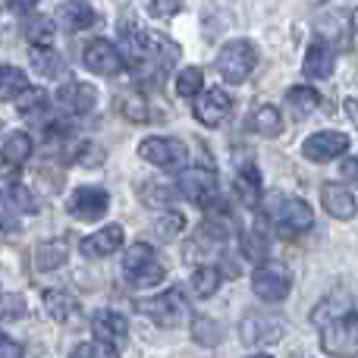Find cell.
Here are the masks:
<instances>
[{"mask_svg": "<svg viewBox=\"0 0 358 358\" xmlns=\"http://www.w3.org/2000/svg\"><path fill=\"white\" fill-rule=\"evenodd\" d=\"M92 330L98 340L117 343L120 346V340L129 334V321H126V315H120V311H113V308H101L92 315Z\"/></svg>", "mask_w": 358, "mask_h": 358, "instance_id": "d6986e66", "label": "cell"}, {"mask_svg": "<svg viewBox=\"0 0 358 358\" xmlns=\"http://www.w3.org/2000/svg\"><path fill=\"white\" fill-rule=\"evenodd\" d=\"M57 22L66 31H82L98 22V13H94V6L85 3V0H63V3L57 6Z\"/></svg>", "mask_w": 358, "mask_h": 358, "instance_id": "e0dca14e", "label": "cell"}, {"mask_svg": "<svg viewBox=\"0 0 358 358\" xmlns=\"http://www.w3.org/2000/svg\"><path fill=\"white\" fill-rule=\"evenodd\" d=\"M236 195L242 198L245 208H258L264 201V182H261V173L252 161L242 164L239 173H236Z\"/></svg>", "mask_w": 358, "mask_h": 358, "instance_id": "ffe728a7", "label": "cell"}, {"mask_svg": "<svg viewBox=\"0 0 358 358\" xmlns=\"http://www.w3.org/2000/svg\"><path fill=\"white\" fill-rule=\"evenodd\" d=\"M176 192L189 201L201 204L204 210H210L220 201V189H217V173L210 167H192L176 179Z\"/></svg>", "mask_w": 358, "mask_h": 358, "instance_id": "8992f818", "label": "cell"}, {"mask_svg": "<svg viewBox=\"0 0 358 358\" xmlns=\"http://www.w3.org/2000/svg\"><path fill=\"white\" fill-rule=\"evenodd\" d=\"M54 35H57V25H54V19H48V16H35L25 22V38H29L31 48H50Z\"/></svg>", "mask_w": 358, "mask_h": 358, "instance_id": "f546056e", "label": "cell"}, {"mask_svg": "<svg viewBox=\"0 0 358 358\" xmlns=\"http://www.w3.org/2000/svg\"><path fill=\"white\" fill-rule=\"evenodd\" d=\"M69 214L76 217V220H85V223H94L101 220V217L107 214V208H110V195H107L101 185H79V189L69 195Z\"/></svg>", "mask_w": 358, "mask_h": 358, "instance_id": "9c48e42d", "label": "cell"}, {"mask_svg": "<svg viewBox=\"0 0 358 358\" xmlns=\"http://www.w3.org/2000/svg\"><path fill=\"white\" fill-rule=\"evenodd\" d=\"M321 201H324V210L336 220H352L355 217V195L349 189L336 182H324L321 185Z\"/></svg>", "mask_w": 358, "mask_h": 358, "instance_id": "ac0fdd59", "label": "cell"}, {"mask_svg": "<svg viewBox=\"0 0 358 358\" xmlns=\"http://www.w3.org/2000/svg\"><path fill=\"white\" fill-rule=\"evenodd\" d=\"M343 107H346L349 120H352V123L358 126V101H355V98H346V104H343Z\"/></svg>", "mask_w": 358, "mask_h": 358, "instance_id": "f6af8a7d", "label": "cell"}, {"mask_svg": "<svg viewBox=\"0 0 358 358\" xmlns=\"http://www.w3.org/2000/svg\"><path fill=\"white\" fill-rule=\"evenodd\" d=\"M85 66L92 69L94 76H117L123 69V57H120V48H113L107 38H94L85 48Z\"/></svg>", "mask_w": 358, "mask_h": 358, "instance_id": "4fadbf2b", "label": "cell"}, {"mask_svg": "<svg viewBox=\"0 0 358 358\" xmlns=\"http://www.w3.org/2000/svg\"><path fill=\"white\" fill-rule=\"evenodd\" d=\"M349 151V136L336 129H324V132H315V136L305 138L302 145V155L308 157L311 164H327V161H336L340 155Z\"/></svg>", "mask_w": 358, "mask_h": 358, "instance_id": "8fae6325", "label": "cell"}, {"mask_svg": "<svg viewBox=\"0 0 358 358\" xmlns=\"http://www.w3.org/2000/svg\"><path fill=\"white\" fill-rule=\"evenodd\" d=\"M6 3H10V10H16V13H29L38 6V0H6Z\"/></svg>", "mask_w": 358, "mask_h": 358, "instance_id": "ee69618b", "label": "cell"}, {"mask_svg": "<svg viewBox=\"0 0 358 358\" xmlns=\"http://www.w3.org/2000/svg\"><path fill=\"white\" fill-rule=\"evenodd\" d=\"M76 161H79L82 167H101V161H104V151H101L98 145H82V148L76 151Z\"/></svg>", "mask_w": 358, "mask_h": 358, "instance_id": "f35d334b", "label": "cell"}, {"mask_svg": "<svg viewBox=\"0 0 358 358\" xmlns=\"http://www.w3.org/2000/svg\"><path fill=\"white\" fill-rule=\"evenodd\" d=\"M117 352H120L117 343L98 340V336H94L92 343H82V346H76V349H73V355H76V358H113Z\"/></svg>", "mask_w": 358, "mask_h": 358, "instance_id": "e575fe53", "label": "cell"}, {"mask_svg": "<svg viewBox=\"0 0 358 358\" xmlns=\"http://www.w3.org/2000/svg\"><path fill=\"white\" fill-rule=\"evenodd\" d=\"M192 110H195V120L201 126H220L223 120L229 117V110H233V98H229L223 88H210V92H204L201 98L195 101Z\"/></svg>", "mask_w": 358, "mask_h": 358, "instance_id": "7c38bea8", "label": "cell"}, {"mask_svg": "<svg viewBox=\"0 0 358 358\" xmlns=\"http://www.w3.org/2000/svg\"><path fill=\"white\" fill-rule=\"evenodd\" d=\"M0 198L10 208L22 210V214H35L38 210V198L29 192V185H22L19 179H0Z\"/></svg>", "mask_w": 358, "mask_h": 358, "instance_id": "cb8c5ba5", "label": "cell"}, {"mask_svg": "<svg viewBox=\"0 0 358 358\" xmlns=\"http://www.w3.org/2000/svg\"><path fill=\"white\" fill-rule=\"evenodd\" d=\"M267 248H271V239H267L261 229H252V233L245 236V242H242V252H245L252 261L267 258Z\"/></svg>", "mask_w": 358, "mask_h": 358, "instance_id": "74e56055", "label": "cell"}, {"mask_svg": "<svg viewBox=\"0 0 358 358\" xmlns=\"http://www.w3.org/2000/svg\"><path fill=\"white\" fill-rule=\"evenodd\" d=\"M252 129L264 138H277L283 132V117H280V110L273 104H261L252 117Z\"/></svg>", "mask_w": 358, "mask_h": 358, "instance_id": "83f0119b", "label": "cell"}, {"mask_svg": "<svg viewBox=\"0 0 358 358\" xmlns=\"http://www.w3.org/2000/svg\"><path fill=\"white\" fill-rule=\"evenodd\" d=\"M182 6V0H151V16L155 19H164V16H173V13Z\"/></svg>", "mask_w": 358, "mask_h": 358, "instance_id": "ab89813d", "label": "cell"}, {"mask_svg": "<svg viewBox=\"0 0 358 358\" xmlns=\"http://www.w3.org/2000/svg\"><path fill=\"white\" fill-rule=\"evenodd\" d=\"M138 195H142V201L148 204V208H167V204L173 201L179 192L170 189V185H164V182H155V179H148V182H142Z\"/></svg>", "mask_w": 358, "mask_h": 358, "instance_id": "4dcf8cb0", "label": "cell"}, {"mask_svg": "<svg viewBox=\"0 0 358 358\" xmlns=\"http://www.w3.org/2000/svg\"><path fill=\"white\" fill-rule=\"evenodd\" d=\"M123 273L132 286H157L167 277V271H164V264L157 261L155 248H151L148 242H136V245L126 248Z\"/></svg>", "mask_w": 358, "mask_h": 358, "instance_id": "5b68a950", "label": "cell"}, {"mask_svg": "<svg viewBox=\"0 0 358 358\" xmlns=\"http://www.w3.org/2000/svg\"><path fill=\"white\" fill-rule=\"evenodd\" d=\"M19 355H22V346L0 334V358H19Z\"/></svg>", "mask_w": 358, "mask_h": 358, "instance_id": "b9f144b4", "label": "cell"}, {"mask_svg": "<svg viewBox=\"0 0 358 358\" xmlns=\"http://www.w3.org/2000/svg\"><path fill=\"white\" fill-rule=\"evenodd\" d=\"M223 330H220V324L217 321H210V317H204V315H198V317H192V336H195L201 346H217V343L223 340Z\"/></svg>", "mask_w": 358, "mask_h": 358, "instance_id": "d6a6232c", "label": "cell"}, {"mask_svg": "<svg viewBox=\"0 0 358 358\" xmlns=\"http://www.w3.org/2000/svg\"><path fill=\"white\" fill-rule=\"evenodd\" d=\"M22 88H29V79H25L22 69L0 66V101H13Z\"/></svg>", "mask_w": 358, "mask_h": 358, "instance_id": "1f68e13d", "label": "cell"}, {"mask_svg": "<svg viewBox=\"0 0 358 358\" xmlns=\"http://www.w3.org/2000/svg\"><path fill=\"white\" fill-rule=\"evenodd\" d=\"M138 157L161 170H179L189 161V148L179 138H164V136H151L138 145Z\"/></svg>", "mask_w": 358, "mask_h": 358, "instance_id": "52a82bcc", "label": "cell"}, {"mask_svg": "<svg viewBox=\"0 0 358 358\" xmlns=\"http://www.w3.org/2000/svg\"><path fill=\"white\" fill-rule=\"evenodd\" d=\"M123 239H126L123 227H120V223H110V227H104V229H98V233L82 239V255H85V258H107V255H113L120 245H123Z\"/></svg>", "mask_w": 358, "mask_h": 358, "instance_id": "9a60e30c", "label": "cell"}, {"mask_svg": "<svg viewBox=\"0 0 358 358\" xmlns=\"http://www.w3.org/2000/svg\"><path fill=\"white\" fill-rule=\"evenodd\" d=\"M227 227L223 223H214V220H204L201 227L195 229V236H192V242L185 245V258L192 261H210L217 252H220L223 245H227Z\"/></svg>", "mask_w": 358, "mask_h": 358, "instance_id": "30bf717a", "label": "cell"}, {"mask_svg": "<svg viewBox=\"0 0 358 358\" xmlns=\"http://www.w3.org/2000/svg\"><path fill=\"white\" fill-rule=\"evenodd\" d=\"M22 311H25V302L19 296H6L3 299V321H13V317H22Z\"/></svg>", "mask_w": 358, "mask_h": 358, "instance_id": "60d3db41", "label": "cell"}, {"mask_svg": "<svg viewBox=\"0 0 358 358\" xmlns=\"http://www.w3.org/2000/svg\"><path fill=\"white\" fill-rule=\"evenodd\" d=\"M255 66H258V50H255V44L245 41V38L227 41L220 48V54H217V73H220L229 85L245 82Z\"/></svg>", "mask_w": 358, "mask_h": 358, "instance_id": "277c9868", "label": "cell"}, {"mask_svg": "<svg viewBox=\"0 0 358 358\" xmlns=\"http://www.w3.org/2000/svg\"><path fill=\"white\" fill-rule=\"evenodd\" d=\"M267 217L283 236H299L308 233L315 227V210L308 201L292 195H271L267 198Z\"/></svg>", "mask_w": 358, "mask_h": 358, "instance_id": "7a4b0ae2", "label": "cell"}, {"mask_svg": "<svg viewBox=\"0 0 358 358\" xmlns=\"http://www.w3.org/2000/svg\"><path fill=\"white\" fill-rule=\"evenodd\" d=\"M352 25H355V31H358V10H355V16H352Z\"/></svg>", "mask_w": 358, "mask_h": 358, "instance_id": "bcb514c9", "label": "cell"}, {"mask_svg": "<svg viewBox=\"0 0 358 358\" xmlns=\"http://www.w3.org/2000/svg\"><path fill=\"white\" fill-rule=\"evenodd\" d=\"M31 66H35V73L54 79V76H60L63 69H66V63H63V57L57 54L54 44H50V48H31Z\"/></svg>", "mask_w": 358, "mask_h": 358, "instance_id": "f1b7e54d", "label": "cell"}, {"mask_svg": "<svg viewBox=\"0 0 358 358\" xmlns=\"http://www.w3.org/2000/svg\"><path fill=\"white\" fill-rule=\"evenodd\" d=\"M220 283H223V273H220V267H214V264H201L192 273V292H195L198 299H210L220 289Z\"/></svg>", "mask_w": 358, "mask_h": 358, "instance_id": "484cf974", "label": "cell"}, {"mask_svg": "<svg viewBox=\"0 0 358 358\" xmlns=\"http://www.w3.org/2000/svg\"><path fill=\"white\" fill-rule=\"evenodd\" d=\"M138 311L157 324V327H179L189 317V299L179 286H170L167 292H157L151 299H138Z\"/></svg>", "mask_w": 358, "mask_h": 358, "instance_id": "3957f363", "label": "cell"}, {"mask_svg": "<svg viewBox=\"0 0 358 358\" xmlns=\"http://www.w3.org/2000/svg\"><path fill=\"white\" fill-rule=\"evenodd\" d=\"M44 311L50 315V321L57 324H73L79 317V302L76 296H69L66 289H48L44 292Z\"/></svg>", "mask_w": 358, "mask_h": 358, "instance_id": "44dd1931", "label": "cell"}, {"mask_svg": "<svg viewBox=\"0 0 358 358\" xmlns=\"http://www.w3.org/2000/svg\"><path fill=\"white\" fill-rule=\"evenodd\" d=\"M283 336V327L277 321H267L261 315H252L245 324H242V340L248 346H264V343H277Z\"/></svg>", "mask_w": 358, "mask_h": 358, "instance_id": "603a6c76", "label": "cell"}, {"mask_svg": "<svg viewBox=\"0 0 358 358\" xmlns=\"http://www.w3.org/2000/svg\"><path fill=\"white\" fill-rule=\"evenodd\" d=\"M311 324L321 330V346L327 355L358 352V317L349 292L336 289L327 299H321L311 311Z\"/></svg>", "mask_w": 358, "mask_h": 358, "instance_id": "6da1fadb", "label": "cell"}, {"mask_svg": "<svg viewBox=\"0 0 358 358\" xmlns=\"http://www.w3.org/2000/svg\"><path fill=\"white\" fill-rule=\"evenodd\" d=\"M286 107H289L292 120L302 123V120H308L311 113L321 107V94H317L311 85H292L289 92H286Z\"/></svg>", "mask_w": 358, "mask_h": 358, "instance_id": "7402d4cb", "label": "cell"}, {"mask_svg": "<svg viewBox=\"0 0 358 358\" xmlns=\"http://www.w3.org/2000/svg\"><path fill=\"white\" fill-rule=\"evenodd\" d=\"M201 85H204V73L198 66H189L176 76V94L185 101H192L195 94H201Z\"/></svg>", "mask_w": 358, "mask_h": 358, "instance_id": "836d02e7", "label": "cell"}, {"mask_svg": "<svg viewBox=\"0 0 358 358\" xmlns=\"http://www.w3.org/2000/svg\"><path fill=\"white\" fill-rule=\"evenodd\" d=\"M120 110H123V117L132 120V123H145V120H148V101L138 92H132L120 101Z\"/></svg>", "mask_w": 358, "mask_h": 358, "instance_id": "d590c367", "label": "cell"}, {"mask_svg": "<svg viewBox=\"0 0 358 358\" xmlns=\"http://www.w3.org/2000/svg\"><path fill=\"white\" fill-rule=\"evenodd\" d=\"M252 289H255V296L264 299V302H283L292 289V277L283 264L267 261V264H261L258 271L252 273Z\"/></svg>", "mask_w": 358, "mask_h": 358, "instance_id": "ba28073f", "label": "cell"}, {"mask_svg": "<svg viewBox=\"0 0 358 358\" xmlns=\"http://www.w3.org/2000/svg\"><path fill=\"white\" fill-rule=\"evenodd\" d=\"M94 101H98V92H94V85H85V82L73 79L57 88V104L66 113H88L94 107Z\"/></svg>", "mask_w": 358, "mask_h": 358, "instance_id": "5bb4252c", "label": "cell"}, {"mask_svg": "<svg viewBox=\"0 0 358 358\" xmlns=\"http://www.w3.org/2000/svg\"><path fill=\"white\" fill-rule=\"evenodd\" d=\"M343 176L358 182V157H346V161H343Z\"/></svg>", "mask_w": 358, "mask_h": 358, "instance_id": "7bdbcfd3", "label": "cell"}, {"mask_svg": "<svg viewBox=\"0 0 358 358\" xmlns=\"http://www.w3.org/2000/svg\"><path fill=\"white\" fill-rule=\"evenodd\" d=\"M182 227H185V217L179 210H167V214H161L155 220V229L161 239H173V236L182 233Z\"/></svg>", "mask_w": 358, "mask_h": 358, "instance_id": "8d00e7d4", "label": "cell"}, {"mask_svg": "<svg viewBox=\"0 0 358 358\" xmlns=\"http://www.w3.org/2000/svg\"><path fill=\"white\" fill-rule=\"evenodd\" d=\"M334 69H336V50L330 48L324 38H317V41L308 48V54H305L302 73L308 76V79H330Z\"/></svg>", "mask_w": 358, "mask_h": 358, "instance_id": "2e32d148", "label": "cell"}, {"mask_svg": "<svg viewBox=\"0 0 358 358\" xmlns=\"http://www.w3.org/2000/svg\"><path fill=\"white\" fill-rule=\"evenodd\" d=\"M31 148H35V145H31L29 132H10L3 148H0V157H3V164H10V167H22L31 157Z\"/></svg>", "mask_w": 358, "mask_h": 358, "instance_id": "d4e9b609", "label": "cell"}, {"mask_svg": "<svg viewBox=\"0 0 358 358\" xmlns=\"http://www.w3.org/2000/svg\"><path fill=\"white\" fill-rule=\"evenodd\" d=\"M69 248L63 239H50V242H41L35 252V267L38 271H57V267H63V261H66Z\"/></svg>", "mask_w": 358, "mask_h": 358, "instance_id": "4316f807", "label": "cell"}]
</instances>
